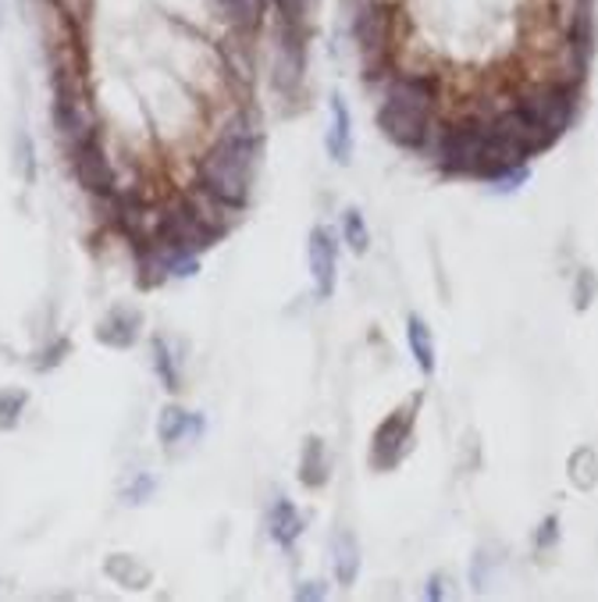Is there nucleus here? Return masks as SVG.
<instances>
[{
	"mask_svg": "<svg viewBox=\"0 0 598 602\" xmlns=\"http://www.w3.org/2000/svg\"><path fill=\"white\" fill-rule=\"evenodd\" d=\"M107 575L125 584V589H147L150 584V567L139 564L136 556H125V553H114L107 560Z\"/></svg>",
	"mask_w": 598,
	"mask_h": 602,
	"instance_id": "f3484780",
	"label": "nucleus"
},
{
	"mask_svg": "<svg viewBox=\"0 0 598 602\" xmlns=\"http://www.w3.org/2000/svg\"><path fill=\"white\" fill-rule=\"evenodd\" d=\"M303 527H307V518L299 513V507L292 503V499L278 496L275 503H271V510H267V535H271L275 546L292 549L299 542V535H303Z\"/></svg>",
	"mask_w": 598,
	"mask_h": 602,
	"instance_id": "9d476101",
	"label": "nucleus"
},
{
	"mask_svg": "<svg viewBox=\"0 0 598 602\" xmlns=\"http://www.w3.org/2000/svg\"><path fill=\"white\" fill-rule=\"evenodd\" d=\"M555 542H560V518H545L538 532H534V549L538 553H549Z\"/></svg>",
	"mask_w": 598,
	"mask_h": 602,
	"instance_id": "5701e85b",
	"label": "nucleus"
},
{
	"mask_svg": "<svg viewBox=\"0 0 598 602\" xmlns=\"http://www.w3.org/2000/svg\"><path fill=\"white\" fill-rule=\"evenodd\" d=\"M342 242H346L356 257H364L370 250V228H367V218L356 207L342 214Z\"/></svg>",
	"mask_w": 598,
	"mask_h": 602,
	"instance_id": "6ab92c4d",
	"label": "nucleus"
},
{
	"mask_svg": "<svg viewBox=\"0 0 598 602\" xmlns=\"http://www.w3.org/2000/svg\"><path fill=\"white\" fill-rule=\"evenodd\" d=\"M65 353H68V339H57L54 347H50L47 353H43V356H47V361H39L36 367H39V371H50V367H57V364L65 361Z\"/></svg>",
	"mask_w": 598,
	"mask_h": 602,
	"instance_id": "393cba45",
	"label": "nucleus"
},
{
	"mask_svg": "<svg viewBox=\"0 0 598 602\" xmlns=\"http://www.w3.org/2000/svg\"><path fill=\"white\" fill-rule=\"evenodd\" d=\"M28 396L22 389H0V432H14L25 413Z\"/></svg>",
	"mask_w": 598,
	"mask_h": 602,
	"instance_id": "aec40b11",
	"label": "nucleus"
},
{
	"mask_svg": "<svg viewBox=\"0 0 598 602\" xmlns=\"http://www.w3.org/2000/svg\"><path fill=\"white\" fill-rule=\"evenodd\" d=\"M566 475H570V485L580 492H591L595 485H598V453L591 446H580L570 453V461H566Z\"/></svg>",
	"mask_w": 598,
	"mask_h": 602,
	"instance_id": "dca6fc26",
	"label": "nucleus"
},
{
	"mask_svg": "<svg viewBox=\"0 0 598 602\" xmlns=\"http://www.w3.org/2000/svg\"><path fill=\"white\" fill-rule=\"evenodd\" d=\"M139 328H142V310L118 304L96 321V342H104L111 350H128V347H136Z\"/></svg>",
	"mask_w": 598,
	"mask_h": 602,
	"instance_id": "1a4fd4ad",
	"label": "nucleus"
},
{
	"mask_svg": "<svg viewBox=\"0 0 598 602\" xmlns=\"http://www.w3.org/2000/svg\"><path fill=\"white\" fill-rule=\"evenodd\" d=\"M432 602H438V599H446V578L441 575H432V581H427V592H424Z\"/></svg>",
	"mask_w": 598,
	"mask_h": 602,
	"instance_id": "cd10ccee",
	"label": "nucleus"
},
{
	"mask_svg": "<svg viewBox=\"0 0 598 602\" xmlns=\"http://www.w3.org/2000/svg\"><path fill=\"white\" fill-rule=\"evenodd\" d=\"M153 371L157 378L168 393H179L182 389V371H179V356L171 350L168 339H153Z\"/></svg>",
	"mask_w": 598,
	"mask_h": 602,
	"instance_id": "a211bd4d",
	"label": "nucleus"
},
{
	"mask_svg": "<svg viewBox=\"0 0 598 602\" xmlns=\"http://www.w3.org/2000/svg\"><path fill=\"white\" fill-rule=\"evenodd\" d=\"M406 342H410V353L424 375H435V336L421 314H410L406 318Z\"/></svg>",
	"mask_w": 598,
	"mask_h": 602,
	"instance_id": "2eb2a0df",
	"label": "nucleus"
},
{
	"mask_svg": "<svg viewBox=\"0 0 598 602\" xmlns=\"http://www.w3.org/2000/svg\"><path fill=\"white\" fill-rule=\"evenodd\" d=\"M157 492V478L153 475H139L128 489L122 492L125 496V503H133V507H139V503H147V499Z\"/></svg>",
	"mask_w": 598,
	"mask_h": 602,
	"instance_id": "4be33fe9",
	"label": "nucleus"
},
{
	"mask_svg": "<svg viewBox=\"0 0 598 602\" xmlns=\"http://www.w3.org/2000/svg\"><path fill=\"white\" fill-rule=\"evenodd\" d=\"M438 104V82L432 76H399L384 90L378 111L381 136L403 150H421L432 136V118Z\"/></svg>",
	"mask_w": 598,
	"mask_h": 602,
	"instance_id": "f03ea898",
	"label": "nucleus"
},
{
	"mask_svg": "<svg viewBox=\"0 0 598 602\" xmlns=\"http://www.w3.org/2000/svg\"><path fill=\"white\" fill-rule=\"evenodd\" d=\"M513 107L524 114V122L531 125V133L538 139V147L545 150L549 143L560 139L570 128V122H574V114H577V86L563 82V79L541 82V86H534V90H527Z\"/></svg>",
	"mask_w": 598,
	"mask_h": 602,
	"instance_id": "7ed1b4c3",
	"label": "nucleus"
},
{
	"mask_svg": "<svg viewBox=\"0 0 598 602\" xmlns=\"http://www.w3.org/2000/svg\"><path fill=\"white\" fill-rule=\"evenodd\" d=\"M57 8H61L68 19H82L85 11H90V0H54Z\"/></svg>",
	"mask_w": 598,
	"mask_h": 602,
	"instance_id": "bb28decb",
	"label": "nucleus"
},
{
	"mask_svg": "<svg viewBox=\"0 0 598 602\" xmlns=\"http://www.w3.org/2000/svg\"><path fill=\"white\" fill-rule=\"evenodd\" d=\"M19 168H22L25 182L36 179V154H33V139L28 136H19Z\"/></svg>",
	"mask_w": 598,
	"mask_h": 602,
	"instance_id": "b1692460",
	"label": "nucleus"
},
{
	"mask_svg": "<svg viewBox=\"0 0 598 602\" xmlns=\"http://www.w3.org/2000/svg\"><path fill=\"white\" fill-rule=\"evenodd\" d=\"M296 478L303 489H324L327 481H332V453H327L324 446V439L318 435H310L303 442V450H299V470H296Z\"/></svg>",
	"mask_w": 598,
	"mask_h": 602,
	"instance_id": "ddd939ff",
	"label": "nucleus"
},
{
	"mask_svg": "<svg viewBox=\"0 0 598 602\" xmlns=\"http://www.w3.org/2000/svg\"><path fill=\"white\" fill-rule=\"evenodd\" d=\"M595 296H598V275L591 268H580L577 279H574V307L588 310L595 304Z\"/></svg>",
	"mask_w": 598,
	"mask_h": 602,
	"instance_id": "412c9836",
	"label": "nucleus"
},
{
	"mask_svg": "<svg viewBox=\"0 0 598 602\" xmlns=\"http://www.w3.org/2000/svg\"><path fill=\"white\" fill-rule=\"evenodd\" d=\"M327 595V584H321V581H303L296 589V599L299 602H318V599H324Z\"/></svg>",
	"mask_w": 598,
	"mask_h": 602,
	"instance_id": "a878e982",
	"label": "nucleus"
},
{
	"mask_svg": "<svg viewBox=\"0 0 598 602\" xmlns=\"http://www.w3.org/2000/svg\"><path fill=\"white\" fill-rule=\"evenodd\" d=\"M417 407H421V396H413L410 404L392 410L389 418L375 428V435H370V453H367V461L375 470H395L410 456L413 442H417Z\"/></svg>",
	"mask_w": 598,
	"mask_h": 602,
	"instance_id": "20e7f679",
	"label": "nucleus"
},
{
	"mask_svg": "<svg viewBox=\"0 0 598 602\" xmlns=\"http://www.w3.org/2000/svg\"><path fill=\"white\" fill-rule=\"evenodd\" d=\"M332 570H335V581L342 589L356 584V575H360V546H356V535L349 527H338L332 535Z\"/></svg>",
	"mask_w": 598,
	"mask_h": 602,
	"instance_id": "4468645a",
	"label": "nucleus"
},
{
	"mask_svg": "<svg viewBox=\"0 0 598 602\" xmlns=\"http://www.w3.org/2000/svg\"><path fill=\"white\" fill-rule=\"evenodd\" d=\"M324 147H327V157H332L335 164H349V157H353V114H349L346 96L342 93H332V122H327Z\"/></svg>",
	"mask_w": 598,
	"mask_h": 602,
	"instance_id": "f8f14e48",
	"label": "nucleus"
},
{
	"mask_svg": "<svg viewBox=\"0 0 598 602\" xmlns=\"http://www.w3.org/2000/svg\"><path fill=\"white\" fill-rule=\"evenodd\" d=\"M157 439H161V446H168V450L179 446V442L204 439V418L171 404V407L161 410V418H157Z\"/></svg>",
	"mask_w": 598,
	"mask_h": 602,
	"instance_id": "9b49d317",
	"label": "nucleus"
},
{
	"mask_svg": "<svg viewBox=\"0 0 598 602\" xmlns=\"http://www.w3.org/2000/svg\"><path fill=\"white\" fill-rule=\"evenodd\" d=\"M353 39L360 50V61L367 76L384 71V57H389V39H392V11L381 0H360V8L353 14Z\"/></svg>",
	"mask_w": 598,
	"mask_h": 602,
	"instance_id": "423d86ee",
	"label": "nucleus"
},
{
	"mask_svg": "<svg viewBox=\"0 0 598 602\" xmlns=\"http://www.w3.org/2000/svg\"><path fill=\"white\" fill-rule=\"evenodd\" d=\"M261 154H264L261 128L246 114H235L218 133V139L210 143V150L196 161V190L221 200L225 207L242 211L250 204Z\"/></svg>",
	"mask_w": 598,
	"mask_h": 602,
	"instance_id": "f257e3e1",
	"label": "nucleus"
},
{
	"mask_svg": "<svg viewBox=\"0 0 598 602\" xmlns=\"http://www.w3.org/2000/svg\"><path fill=\"white\" fill-rule=\"evenodd\" d=\"M484 139H488V122L463 118L452 122L449 128H441L438 136V168L449 175H478Z\"/></svg>",
	"mask_w": 598,
	"mask_h": 602,
	"instance_id": "39448f33",
	"label": "nucleus"
},
{
	"mask_svg": "<svg viewBox=\"0 0 598 602\" xmlns=\"http://www.w3.org/2000/svg\"><path fill=\"white\" fill-rule=\"evenodd\" d=\"M71 168H76V179L85 193L93 196H114V168H111V157L104 154V143H100V133L82 139L79 147H71Z\"/></svg>",
	"mask_w": 598,
	"mask_h": 602,
	"instance_id": "0eeeda50",
	"label": "nucleus"
},
{
	"mask_svg": "<svg viewBox=\"0 0 598 602\" xmlns=\"http://www.w3.org/2000/svg\"><path fill=\"white\" fill-rule=\"evenodd\" d=\"M307 264H310V279H313V293H318V299H332L335 282H338V242H335L332 228H324V225L310 228Z\"/></svg>",
	"mask_w": 598,
	"mask_h": 602,
	"instance_id": "6e6552de",
	"label": "nucleus"
}]
</instances>
